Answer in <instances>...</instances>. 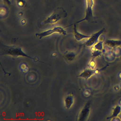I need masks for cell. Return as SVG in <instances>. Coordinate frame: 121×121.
<instances>
[{
  "instance_id": "17",
  "label": "cell",
  "mask_w": 121,
  "mask_h": 121,
  "mask_svg": "<svg viewBox=\"0 0 121 121\" xmlns=\"http://www.w3.org/2000/svg\"><path fill=\"white\" fill-rule=\"evenodd\" d=\"M3 1H4L5 3H6L7 4L10 5L11 4V2L9 0H3Z\"/></svg>"
},
{
  "instance_id": "10",
  "label": "cell",
  "mask_w": 121,
  "mask_h": 121,
  "mask_svg": "<svg viewBox=\"0 0 121 121\" xmlns=\"http://www.w3.org/2000/svg\"><path fill=\"white\" fill-rule=\"evenodd\" d=\"M105 43L108 46L111 47H114L121 44V41L113 40H107L105 41Z\"/></svg>"
},
{
  "instance_id": "8",
  "label": "cell",
  "mask_w": 121,
  "mask_h": 121,
  "mask_svg": "<svg viewBox=\"0 0 121 121\" xmlns=\"http://www.w3.org/2000/svg\"><path fill=\"white\" fill-rule=\"evenodd\" d=\"M74 27H73V31H74V36L75 39L78 41H81L83 39H88L90 37V36L89 35H86L83 34H81L78 31L77 29V26L76 24L74 23Z\"/></svg>"
},
{
  "instance_id": "5",
  "label": "cell",
  "mask_w": 121,
  "mask_h": 121,
  "mask_svg": "<svg viewBox=\"0 0 121 121\" xmlns=\"http://www.w3.org/2000/svg\"><path fill=\"white\" fill-rule=\"evenodd\" d=\"M90 112V102H87L81 110L78 117V120L79 121H86L89 117Z\"/></svg>"
},
{
  "instance_id": "15",
  "label": "cell",
  "mask_w": 121,
  "mask_h": 121,
  "mask_svg": "<svg viewBox=\"0 0 121 121\" xmlns=\"http://www.w3.org/2000/svg\"><path fill=\"white\" fill-rule=\"evenodd\" d=\"M102 52H100V51H98V50H95L94 52H93V54H92V56L94 57H97L99 55H100L101 54Z\"/></svg>"
},
{
  "instance_id": "16",
  "label": "cell",
  "mask_w": 121,
  "mask_h": 121,
  "mask_svg": "<svg viewBox=\"0 0 121 121\" xmlns=\"http://www.w3.org/2000/svg\"><path fill=\"white\" fill-rule=\"evenodd\" d=\"M90 63L89 64V65L90 66V67L91 68H94L95 67V61H93V60H91Z\"/></svg>"
},
{
  "instance_id": "4",
  "label": "cell",
  "mask_w": 121,
  "mask_h": 121,
  "mask_svg": "<svg viewBox=\"0 0 121 121\" xmlns=\"http://www.w3.org/2000/svg\"><path fill=\"white\" fill-rule=\"evenodd\" d=\"M86 13L84 18L77 21V22H75V23L77 24L83 21H87L89 22L92 19V17H94L93 14V7L94 4V0H86Z\"/></svg>"
},
{
  "instance_id": "2",
  "label": "cell",
  "mask_w": 121,
  "mask_h": 121,
  "mask_svg": "<svg viewBox=\"0 0 121 121\" xmlns=\"http://www.w3.org/2000/svg\"><path fill=\"white\" fill-rule=\"evenodd\" d=\"M67 15L66 11L62 8H58L46 19L43 21L44 24H53L65 18Z\"/></svg>"
},
{
  "instance_id": "11",
  "label": "cell",
  "mask_w": 121,
  "mask_h": 121,
  "mask_svg": "<svg viewBox=\"0 0 121 121\" xmlns=\"http://www.w3.org/2000/svg\"><path fill=\"white\" fill-rule=\"evenodd\" d=\"M121 111V107L120 106H118L117 105L114 109L113 110V112L112 114L111 115V116L108 117V118H107V119H111L112 118H114V117H116V116L119 114V113Z\"/></svg>"
},
{
  "instance_id": "12",
  "label": "cell",
  "mask_w": 121,
  "mask_h": 121,
  "mask_svg": "<svg viewBox=\"0 0 121 121\" xmlns=\"http://www.w3.org/2000/svg\"><path fill=\"white\" fill-rule=\"evenodd\" d=\"M75 54L73 52H71L67 53L64 56V57L66 60L69 61H71L72 60H73L75 58Z\"/></svg>"
},
{
  "instance_id": "3",
  "label": "cell",
  "mask_w": 121,
  "mask_h": 121,
  "mask_svg": "<svg viewBox=\"0 0 121 121\" xmlns=\"http://www.w3.org/2000/svg\"><path fill=\"white\" fill-rule=\"evenodd\" d=\"M53 33H59L63 35H67V32L64 28L61 26H55L51 29H48L41 33H36L35 35L39 39H42L44 37L49 36Z\"/></svg>"
},
{
  "instance_id": "13",
  "label": "cell",
  "mask_w": 121,
  "mask_h": 121,
  "mask_svg": "<svg viewBox=\"0 0 121 121\" xmlns=\"http://www.w3.org/2000/svg\"><path fill=\"white\" fill-rule=\"evenodd\" d=\"M94 48L95 49V50H101L103 49V42H99L96 44H95L94 46Z\"/></svg>"
},
{
  "instance_id": "14",
  "label": "cell",
  "mask_w": 121,
  "mask_h": 121,
  "mask_svg": "<svg viewBox=\"0 0 121 121\" xmlns=\"http://www.w3.org/2000/svg\"><path fill=\"white\" fill-rule=\"evenodd\" d=\"M18 6L20 7H23L26 5V1L25 0H16Z\"/></svg>"
},
{
  "instance_id": "9",
  "label": "cell",
  "mask_w": 121,
  "mask_h": 121,
  "mask_svg": "<svg viewBox=\"0 0 121 121\" xmlns=\"http://www.w3.org/2000/svg\"><path fill=\"white\" fill-rule=\"evenodd\" d=\"M74 103L73 95L72 94H70L67 95L64 99L65 106L67 109H69L71 108Z\"/></svg>"
},
{
  "instance_id": "7",
  "label": "cell",
  "mask_w": 121,
  "mask_h": 121,
  "mask_svg": "<svg viewBox=\"0 0 121 121\" xmlns=\"http://www.w3.org/2000/svg\"><path fill=\"white\" fill-rule=\"evenodd\" d=\"M99 69H94L91 68L84 69L79 75L77 76L78 77L84 78L85 79H87L92 76L95 74L97 73Z\"/></svg>"
},
{
  "instance_id": "1",
  "label": "cell",
  "mask_w": 121,
  "mask_h": 121,
  "mask_svg": "<svg viewBox=\"0 0 121 121\" xmlns=\"http://www.w3.org/2000/svg\"><path fill=\"white\" fill-rule=\"evenodd\" d=\"M1 55H8L14 57L22 56L26 57L33 60L35 58H32L25 53L20 47H15L13 46H8L1 43Z\"/></svg>"
},
{
  "instance_id": "6",
  "label": "cell",
  "mask_w": 121,
  "mask_h": 121,
  "mask_svg": "<svg viewBox=\"0 0 121 121\" xmlns=\"http://www.w3.org/2000/svg\"><path fill=\"white\" fill-rule=\"evenodd\" d=\"M104 31V28H103L100 30L99 31L93 34L87 40V41L85 43V45L86 47H92V46L98 42L99 37L100 35L103 33Z\"/></svg>"
}]
</instances>
